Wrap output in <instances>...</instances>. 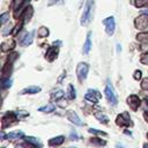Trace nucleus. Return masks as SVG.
I'll return each mask as SVG.
<instances>
[{"instance_id":"obj_1","label":"nucleus","mask_w":148,"mask_h":148,"mask_svg":"<svg viewBox=\"0 0 148 148\" xmlns=\"http://www.w3.org/2000/svg\"><path fill=\"white\" fill-rule=\"evenodd\" d=\"M94 0H88L84 8H83V13L81 15V24L82 25H88L92 18V14H94Z\"/></svg>"},{"instance_id":"obj_9","label":"nucleus","mask_w":148,"mask_h":148,"mask_svg":"<svg viewBox=\"0 0 148 148\" xmlns=\"http://www.w3.org/2000/svg\"><path fill=\"white\" fill-rule=\"evenodd\" d=\"M101 97H102V95L99 94V91L92 90V89H89L88 92L84 95V98H86L88 102H91L92 104L98 103V101L101 99Z\"/></svg>"},{"instance_id":"obj_34","label":"nucleus","mask_w":148,"mask_h":148,"mask_svg":"<svg viewBox=\"0 0 148 148\" xmlns=\"http://www.w3.org/2000/svg\"><path fill=\"white\" fill-rule=\"evenodd\" d=\"M140 62L143 64V65H148V53H145L141 56L140 58Z\"/></svg>"},{"instance_id":"obj_20","label":"nucleus","mask_w":148,"mask_h":148,"mask_svg":"<svg viewBox=\"0 0 148 148\" xmlns=\"http://www.w3.org/2000/svg\"><path fill=\"white\" fill-rule=\"evenodd\" d=\"M64 141H65V136L64 135H58L56 138L50 139L49 140V145L50 146H60V145L64 143Z\"/></svg>"},{"instance_id":"obj_12","label":"nucleus","mask_w":148,"mask_h":148,"mask_svg":"<svg viewBox=\"0 0 148 148\" xmlns=\"http://www.w3.org/2000/svg\"><path fill=\"white\" fill-rule=\"evenodd\" d=\"M12 71H13V62H9L7 61L2 69H1V80H6V79H9L10 74H12Z\"/></svg>"},{"instance_id":"obj_36","label":"nucleus","mask_w":148,"mask_h":148,"mask_svg":"<svg viewBox=\"0 0 148 148\" xmlns=\"http://www.w3.org/2000/svg\"><path fill=\"white\" fill-rule=\"evenodd\" d=\"M20 54L18 53H12V54H9L8 56V58H7V61H9V62H13L17 57H18Z\"/></svg>"},{"instance_id":"obj_16","label":"nucleus","mask_w":148,"mask_h":148,"mask_svg":"<svg viewBox=\"0 0 148 148\" xmlns=\"http://www.w3.org/2000/svg\"><path fill=\"white\" fill-rule=\"evenodd\" d=\"M15 47V40L14 39H8V40H5L2 44H1V51L2 52H7L9 50H13Z\"/></svg>"},{"instance_id":"obj_19","label":"nucleus","mask_w":148,"mask_h":148,"mask_svg":"<svg viewBox=\"0 0 148 148\" xmlns=\"http://www.w3.org/2000/svg\"><path fill=\"white\" fill-rule=\"evenodd\" d=\"M94 116H95V118H96L99 123H102V124H108V123H109V117H108L105 113L101 112V111H96V112L94 113Z\"/></svg>"},{"instance_id":"obj_8","label":"nucleus","mask_w":148,"mask_h":148,"mask_svg":"<svg viewBox=\"0 0 148 148\" xmlns=\"http://www.w3.org/2000/svg\"><path fill=\"white\" fill-rule=\"evenodd\" d=\"M27 0H13V3H12V8H13V15H14V18L18 20L20 16H21V8L22 6L24 5Z\"/></svg>"},{"instance_id":"obj_14","label":"nucleus","mask_w":148,"mask_h":148,"mask_svg":"<svg viewBox=\"0 0 148 148\" xmlns=\"http://www.w3.org/2000/svg\"><path fill=\"white\" fill-rule=\"evenodd\" d=\"M66 117H67V119L71 121V123H73L74 125H77V126H82L83 125V123L81 121V119L79 118V116L76 114V112H74V111H67L66 112Z\"/></svg>"},{"instance_id":"obj_25","label":"nucleus","mask_w":148,"mask_h":148,"mask_svg":"<svg viewBox=\"0 0 148 148\" xmlns=\"http://www.w3.org/2000/svg\"><path fill=\"white\" fill-rule=\"evenodd\" d=\"M90 142L94 143V145L97 146V147H103V146L106 145V141H105V140H102V139H99V138H91V139H90Z\"/></svg>"},{"instance_id":"obj_2","label":"nucleus","mask_w":148,"mask_h":148,"mask_svg":"<svg viewBox=\"0 0 148 148\" xmlns=\"http://www.w3.org/2000/svg\"><path fill=\"white\" fill-rule=\"evenodd\" d=\"M17 120H18V117H17V114L15 112H12V111L6 112L1 118V127H2V130L7 128L9 126H13L14 124L17 123Z\"/></svg>"},{"instance_id":"obj_37","label":"nucleus","mask_w":148,"mask_h":148,"mask_svg":"<svg viewBox=\"0 0 148 148\" xmlns=\"http://www.w3.org/2000/svg\"><path fill=\"white\" fill-rule=\"evenodd\" d=\"M141 88L143 90H148V77H146L141 81Z\"/></svg>"},{"instance_id":"obj_30","label":"nucleus","mask_w":148,"mask_h":148,"mask_svg":"<svg viewBox=\"0 0 148 148\" xmlns=\"http://www.w3.org/2000/svg\"><path fill=\"white\" fill-rule=\"evenodd\" d=\"M134 5H135L138 8L148 7V0H134Z\"/></svg>"},{"instance_id":"obj_23","label":"nucleus","mask_w":148,"mask_h":148,"mask_svg":"<svg viewBox=\"0 0 148 148\" xmlns=\"http://www.w3.org/2000/svg\"><path fill=\"white\" fill-rule=\"evenodd\" d=\"M54 110H56V105H54V104H52V103L46 104V105H44V106H40V108L38 109V111H40V112H45V113L53 112Z\"/></svg>"},{"instance_id":"obj_22","label":"nucleus","mask_w":148,"mask_h":148,"mask_svg":"<svg viewBox=\"0 0 148 148\" xmlns=\"http://www.w3.org/2000/svg\"><path fill=\"white\" fill-rule=\"evenodd\" d=\"M64 96H65L64 91H62L61 89H58V90H56V91H53V92H52V95H51V98H52V101H56V102H58V101L62 99V98H64Z\"/></svg>"},{"instance_id":"obj_42","label":"nucleus","mask_w":148,"mask_h":148,"mask_svg":"<svg viewBox=\"0 0 148 148\" xmlns=\"http://www.w3.org/2000/svg\"><path fill=\"white\" fill-rule=\"evenodd\" d=\"M143 118H145V120L148 123V111H145V112H143Z\"/></svg>"},{"instance_id":"obj_6","label":"nucleus","mask_w":148,"mask_h":148,"mask_svg":"<svg viewBox=\"0 0 148 148\" xmlns=\"http://www.w3.org/2000/svg\"><path fill=\"white\" fill-rule=\"evenodd\" d=\"M88 71H89V65L87 62H80L76 67V76L79 79L80 82L84 81L87 75H88Z\"/></svg>"},{"instance_id":"obj_31","label":"nucleus","mask_w":148,"mask_h":148,"mask_svg":"<svg viewBox=\"0 0 148 148\" xmlns=\"http://www.w3.org/2000/svg\"><path fill=\"white\" fill-rule=\"evenodd\" d=\"M10 86H12V80H10V79L1 80V87H2L3 89H6V88H9Z\"/></svg>"},{"instance_id":"obj_43","label":"nucleus","mask_w":148,"mask_h":148,"mask_svg":"<svg viewBox=\"0 0 148 148\" xmlns=\"http://www.w3.org/2000/svg\"><path fill=\"white\" fill-rule=\"evenodd\" d=\"M143 148H148V145H147V143H145V145H143Z\"/></svg>"},{"instance_id":"obj_15","label":"nucleus","mask_w":148,"mask_h":148,"mask_svg":"<svg viewBox=\"0 0 148 148\" xmlns=\"http://www.w3.org/2000/svg\"><path fill=\"white\" fill-rule=\"evenodd\" d=\"M34 35H35V30H32V31L25 34V36H24L23 39L21 40V45H22V46H28V45H30V44L32 43V40H34Z\"/></svg>"},{"instance_id":"obj_38","label":"nucleus","mask_w":148,"mask_h":148,"mask_svg":"<svg viewBox=\"0 0 148 148\" xmlns=\"http://www.w3.org/2000/svg\"><path fill=\"white\" fill-rule=\"evenodd\" d=\"M64 1L65 0H50L49 1V6H53V5H61V3H64Z\"/></svg>"},{"instance_id":"obj_47","label":"nucleus","mask_w":148,"mask_h":148,"mask_svg":"<svg viewBox=\"0 0 148 148\" xmlns=\"http://www.w3.org/2000/svg\"><path fill=\"white\" fill-rule=\"evenodd\" d=\"M147 138H148V133H147Z\"/></svg>"},{"instance_id":"obj_17","label":"nucleus","mask_w":148,"mask_h":148,"mask_svg":"<svg viewBox=\"0 0 148 148\" xmlns=\"http://www.w3.org/2000/svg\"><path fill=\"white\" fill-rule=\"evenodd\" d=\"M40 91V87L38 86H30V87H27L24 88L23 90H21V95H25V94H37Z\"/></svg>"},{"instance_id":"obj_39","label":"nucleus","mask_w":148,"mask_h":148,"mask_svg":"<svg viewBox=\"0 0 148 148\" xmlns=\"http://www.w3.org/2000/svg\"><path fill=\"white\" fill-rule=\"evenodd\" d=\"M16 114H17L18 119H22V118H24V117L29 116V113H28V112H25V111H17V112H16Z\"/></svg>"},{"instance_id":"obj_33","label":"nucleus","mask_w":148,"mask_h":148,"mask_svg":"<svg viewBox=\"0 0 148 148\" xmlns=\"http://www.w3.org/2000/svg\"><path fill=\"white\" fill-rule=\"evenodd\" d=\"M0 18H1V23H2V24H5V23L8 21V18H9V13H8V12H6V13L1 14Z\"/></svg>"},{"instance_id":"obj_3","label":"nucleus","mask_w":148,"mask_h":148,"mask_svg":"<svg viewBox=\"0 0 148 148\" xmlns=\"http://www.w3.org/2000/svg\"><path fill=\"white\" fill-rule=\"evenodd\" d=\"M116 124L118 126H121V127H130V126H133V121L131 120V117L128 114V112H123V113H119L116 118Z\"/></svg>"},{"instance_id":"obj_41","label":"nucleus","mask_w":148,"mask_h":148,"mask_svg":"<svg viewBox=\"0 0 148 148\" xmlns=\"http://www.w3.org/2000/svg\"><path fill=\"white\" fill-rule=\"evenodd\" d=\"M71 139H72V140H77V139H79V135H77V133L72 131V132H71Z\"/></svg>"},{"instance_id":"obj_28","label":"nucleus","mask_w":148,"mask_h":148,"mask_svg":"<svg viewBox=\"0 0 148 148\" xmlns=\"http://www.w3.org/2000/svg\"><path fill=\"white\" fill-rule=\"evenodd\" d=\"M24 139H25L27 141H29V142L34 143V145H35V146H37L38 148H40V147H42V142H40L38 139L34 138V136H24Z\"/></svg>"},{"instance_id":"obj_27","label":"nucleus","mask_w":148,"mask_h":148,"mask_svg":"<svg viewBox=\"0 0 148 148\" xmlns=\"http://www.w3.org/2000/svg\"><path fill=\"white\" fill-rule=\"evenodd\" d=\"M37 35H38L39 38H45V37L49 36V29L45 28V27H40L37 31Z\"/></svg>"},{"instance_id":"obj_24","label":"nucleus","mask_w":148,"mask_h":148,"mask_svg":"<svg viewBox=\"0 0 148 148\" xmlns=\"http://www.w3.org/2000/svg\"><path fill=\"white\" fill-rule=\"evenodd\" d=\"M75 97H76L75 89H74L73 84H69L68 88H67V98H68L69 101H72V99H75Z\"/></svg>"},{"instance_id":"obj_29","label":"nucleus","mask_w":148,"mask_h":148,"mask_svg":"<svg viewBox=\"0 0 148 148\" xmlns=\"http://www.w3.org/2000/svg\"><path fill=\"white\" fill-rule=\"evenodd\" d=\"M16 147L18 148H37V146H35L34 143H31V142H29V141H27L25 140V142H21V143H18V145H16Z\"/></svg>"},{"instance_id":"obj_10","label":"nucleus","mask_w":148,"mask_h":148,"mask_svg":"<svg viewBox=\"0 0 148 148\" xmlns=\"http://www.w3.org/2000/svg\"><path fill=\"white\" fill-rule=\"evenodd\" d=\"M127 104L133 111H136L141 105V99L136 95H130L127 97Z\"/></svg>"},{"instance_id":"obj_21","label":"nucleus","mask_w":148,"mask_h":148,"mask_svg":"<svg viewBox=\"0 0 148 148\" xmlns=\"http://www.w3.org/2000/svg\"><path fill=\"white\" fill-rule=\"evenodd\" d=\"M20 138H24V133L22 131H15L5 134V139H20Z\"/></svg>"},{"instance_id":"obj_7","label":"nucleus","mask_w":148,"mask_h":148,"mask_svg":"<svg viewBox=\"0 0 148 148\" xmlns=\"http://www.w3.org/2000/svg\"><path fill=\"white\" fill-rule=\"evenodd\" d=\"M103 24L105 27V32L109 36H112L116 29V22H114V17L113 16H109L103 20Z\"/></svg>"},{"instance_id":"obj_40","label":"nucleus","mask_w":148,"mask_h":148,"mask_svg":"<svg viewBox=\"0 0 148 148\" xmlns=\"http://www.w3.org/2000/svg\"><path fill=\"white\" fill-rule=\"evenodd\" d=\"M133 76H134L135 80H140V79H141V71H135Z\"/></svg>"},{"instance_id":"obj_45","label":"nucleus","mask_w":148,"mask_h":148,"mask_svg":"<svg viewBox=\"0 0 148 148\" xmlns=\"http://www.w3.org/2000/svg\"><path fill=\"white\" fill-rule=\"evenodd\" d=\"M68 148H75V147H68Z\"/></svg>"},{"instance_id":"obj_4","label":"nucleus","mask_w":148,"mask_h":148,"mask_svg":"<svg viewBox=\"0 0 148 148\" xmlns=\"http://www.w3.org/2000/svg\"><path fill=\"white\" fill-rule=\"evenodd\" d=\"M104 92H105V97L108 99V102L112 105H116L118 103V98H117V95L114 92V89L112 87L111 83H108L105 86V89H104Z\"/></svg>"},{"instance_id":"obj_32","label":"nucleus","mask_w":148,"mask_h":148,"mask_svg":"<svg viewBox=\"0 0 148 148\" xmlns=\"http://www.w3.org/2000/svg\"><path fill=\"white\" fill-rule=\"evenodd\" d=\"M88 132L91 133V134H96V135H104V136L106 135L105 132H103V131H98V130H95V128H89Z\"/></svg>"},{"instance_id":"obj_18","label":"nucleus","mask_w":148,"mask_h":148,"mask_svg":"<svg viewBox=\"0 0 148 148\" xmlns=\"http://www.w3.org/2000/svg\"><path fill=\"white\" fill-rule=\"evenodd\" d=\"M90 36H91V32H88L87 35V38H86V42L83 44V47H82V52L83 54H88L90 49H91V40H90Z\"/></svg>"},{"instance_id":"obj_11","label":"nucleus","mask_w":148,"mask_h":148,"mask_svg":"<svg viewBox=\"0 0 148 148\" xmlns=\"http://www.w3.org/2000/svg\"><path fill=\"white\" fill-rule=\"evenodd\" d=\"M32 14H34L32 7H31V6H27V7L23 9V12H22V14H21V16H20V21L23 22V23L29 22L30 18H31V16H32Z\"/></svg>"},{"instance_id":"obj_46","label":"nucleus","mask_w":148,"mask_h":148,"mask_svg":"<svg viewBox=\"0 0 148 148\" xmlns=\"http://www.w3.org/2000/svg\"><path fill=\"white\" fill-rule=\"evenodd\" d=\"M146 14H148V12H146Z\"/></svg>"},{"instance_id":"obj_13","label":"nucleus","mask_w":148,"mask_h":148,"mask_svg":"<svg viewBox=\"0 0 148 148\" xmlns=\"http://www.w3.org/2000/svg\"><path fill=\"white\" fill-rule=\"evenodd\" d=\"M58 52H59L58 46H50V47L47 49V51H46L45 59H46L47 61H50V62H51V61H53V60L57 58Z\"/></svg>"},{"instance_id":"obj_35","label":"nucleus","mask_w":148,"mask_h":148,"mask_svg":"<svg viewBox=\"0 0 148 148\" xmlns=\"http://www.w3.org/2000/svg\"><path fill=\"white\" fill-rule=\"evenodd\" d=\"M12 28H13V25L9 23V24L6 27V29H3V30H2V35H3V36H7V35L12 31Z\"/></svg>"},{"instance_id":"obj_44","label":"nucleus","mask_w":148,"mask_h":148,"mask_svg":"<svg viewBox=\"0 0 148 148\" xmlns=\"http://www.w3.org/2000/svg\"><path fill=\"white\" fill-rule=\"evenodd\" d=\"M145 101H146V102H147V104H148V97H146V98H145Z\"/></svg>"},{"instance_id":"obj_5","label":"nucleus","mask_w":148,"mask_h":148,"mask_svg":"<svg viewBox=\"0 0 148 148\" xmlns=\"http://www.w3.org/2000/svg\"><path fill=\"white\" fill-rule=\"evenodd\" d=\"M135 28L138 30H146L148 31V14H141L139 15L134 21Z\"/></svg>"},{"instance_id":"obj_26","label":"nucleus","mask_w":148,"mask_h":148,"mask_svg":"<svg viewBox=\"0 0 148 148\" xmlns=\"http://www.w3.org/2000/svg\"><path fill=\"white\" fill-rule=\"evenodd\" d=\"M136 39L143 44H148V32H141L136 35Z\"/></svg>"}]
</instances>
